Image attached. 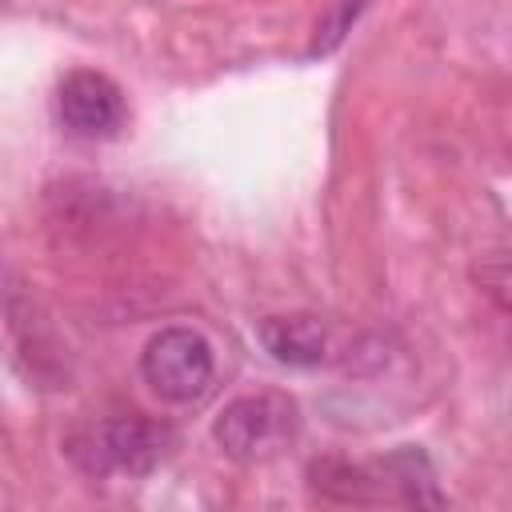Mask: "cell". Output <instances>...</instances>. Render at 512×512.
I'll list each match as a JSON object with an SVG mask.
<instances>
[{"label": "cell", "mask_w": 512, "mask_h": 512, "mask_svg": "<svg viewBox=\"0 0 512 512\" xmlns=\"http://www.w3.org/2000/svg\"><path fill=\"white\" fill-rule=\"evenodd\" d=\"M176 444V432L148 416H108L92 428H80L68 436L64 452L84 476H148L168 448Z\"/></svg>", "instance_id": "1"}, {"label": "cell", "mask_w": 512, "mask_h": 512, "mask_svg": "<svg viewBox=\"0 0 512 512\" xmlns=\"http://www.w3.org/2000/svg\"><path fill=\"white\" fill-rule=\"evenodd\" d=\"M140 376L160 400L192 404L212 388V376H216L212 344L184 324L160 328L140 352Z\"/></svg>", "instance_id": "2"}, {"label": "cell", "mask_w": 512, "mask_h": 512, "mask_svg": "<svg viewBox=\"0 0 512 512\" xmlns=\"http://www.w3.org/2000/svg\"><path fill=\"white\" fill-rule=\"evenodd\" d=\"M296 424V400H288L284 392H252L220 408V416L212 420V440L224 456L248 464L280 452L296 436Z\"/></svg>", "instance_id": "3"}, {"label": "cell", "mask_w": 512, "mask_h": 512, "mask_svg": "<svg viewBox=\"0 0 512 512\" xmlns=\"http://www.w3.org/2000/svg\"><path fill=\"white\" fill-rule=\"evenodd\" d=\"M56 116L76 140H112L128 120V104L112 76L76 68L56 88Z\"/></svg>", "instance_id": "4"}, {"label": "cell", "mask_w": 512, "mask_h": 512, "mask_svg": "<svg viewBox=\"0 0 512 512\" xmlns=\"http://www.w3.org/2000/svg\"><path fill=\"white\" fill-rule=\"evenodd\" d=\"M260 344L276 364L288 368H312L328 356V332L316 316L292 312V316H268L260 320Z\"/></svg>", "instance_id": "5"}, {"label": "cell", "mask_w": 512, "mask_h": 512, "mask_svg": "<svg viewBox=\"0 0 512 512\" xmlns=\"http://www.w3.org/2000/svg\"><path fill=\"white\" fill-rule=\"evenodd\" d=\"M364 4H368V0H332L328 12H324L320 24H316V40H312L308 56H324V52H332V48L344 40V32L352 28V20L364 12Z\"/></svg>", "instance_id": "6"}]
</instances>
